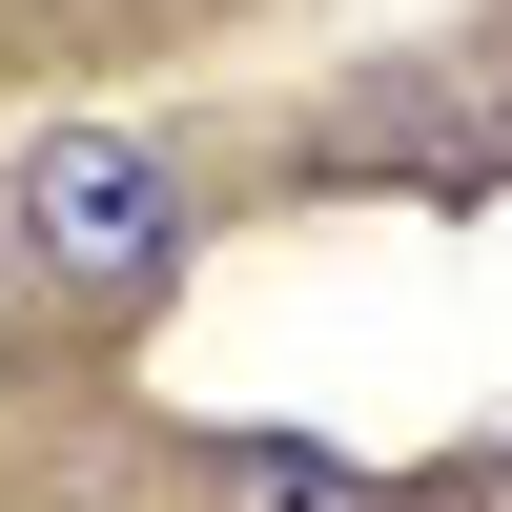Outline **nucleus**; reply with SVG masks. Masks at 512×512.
Segmentation results:
<instances>
[{
  "label": "nucleus",
  "instance_id": "1",
  "mask_svg": "<svg viewBox=\"0 0 512 512\" xmlns=\"http://www.w3.org/2000/svg\"><path fill=\"white\" fill-rule=\"evenodd\" d=\"M185 164L144 144V123H41L21 164H0V246H21L62 308H144V287H185Z\"/></svg>",
  "mask_w": 512,
  "mask_h": 512
},
{
  "label": "nucleus",
  "instance_id": "2",
  "mask_svg": "<svg viewBox=\"0 0 512 512\" xmlns=\"http://www.w3.org/2000/svg\"><path fill=\"white\" fill-rule=\"evenodd\" d=\"M226 512H390V472H349V451H308V431H246Z\"/></svg>",
  "mask_w": 512,
  "mask_h": 512
},
{
  "label": "nucleus",
  "instance_id": "3",
  "mask_svg": "<svg viewBox=\"0 0 512 512\" xmlns=\"http://www.w3.org/2000/svg\"><path fill=\"white\" fill-rule=\"evenodd\" d=\"M492 512H512V472H492Z\"/></svg>",
  "mask_w": 512,
  "mask_h": 512
}]
</instances>
